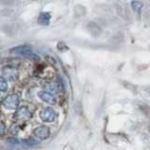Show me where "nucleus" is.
Returning <instances> with one entry per match:
<instances>
[{"label": "nucleus", "mask_w": 150, "mask_h": 150, "mask_svg": "<svg viewBox=\"0 0 150 150\" xmlns=\"http://www.w3.org/2000/svg\"><path fill=\"white\" fill-rule=\"evenodd\" d=\"M130 6H131V8L133 9V11L135 13H137L138 15H140L141 12H142L143 7H144L143 3L140 1H137V0H133V1L130 3Z\"/></svg>", "instance_id": "1"}]
</instances>
